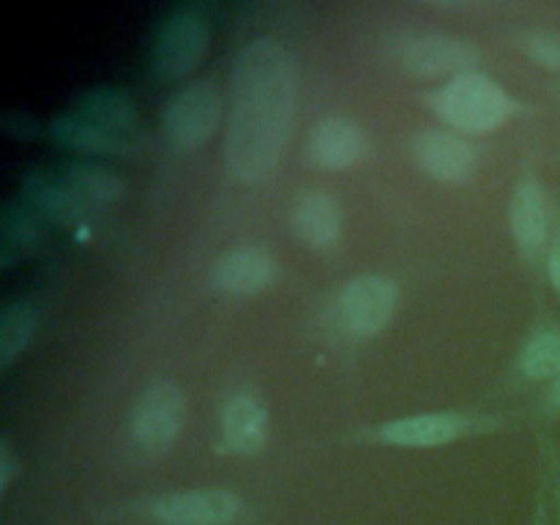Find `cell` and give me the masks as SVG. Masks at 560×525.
<instances>
[{
  "label": "cell",
  "instance_id": "cell-1",
  "mask_svg": "<svg viewBox=\"0 0 560 525\" xmlns=\"http://www.w3.org/2000/svg\"><path fill=\"white\" fill-rule=\"evenodd\" d=\"M299 104V66L273 38L246 44L233 69L228 126V170L241 184H257L277 167Z\"/></svg>",
  "mask_w": 560,
  "mask_h": 525
},
{
  "label": "cell",
  "instance_id": "cell-2",
  "mask_svg": "<svg viewBox=\"0 0 560 525\" xmlns=\"http://www.w3.org/2000/svg\"><path fill=\"white\" fill-rule=\"evenodd\" d=\"M135 102L120 91H93L52 124L60 142L80 151H120L135 129Z\"/></svg>",
  "mask_w": 560,
  "mask_h": 525
},
{
  "label": "cell",
  "instance_id": "cell-3",
  "mask_svg": "<svg viewBox=\"0 0 560 525\" xmlns=\"http://www.w3.org/2000/svg\"><path fill=\"white\" fill-rule=\"evenodd\" d=\"M432 107L457 131L487 135V131H495L498 126L509 124L517 115L520 104L495 80L468 71V74H459L446 82L432 96Z\"/></svg>",
  "mask_w": 560,
  "mask_h": 525
},
{
  "label": "cell",
  "instance_id": "cell-4",
  "mask_svg": "<svg viewBox=\"0 0 560 525\" xmlns=\"http://www.w3.org/2000/svg\"><path fill=\"white\" fill-rule=\"evenodd\" d=\"M211 47V16L202 5H178L156 27L151 69L159 80H180L189 74Z\"/></svg>",
  "mask_w": 560,
  "mask_h": 525
},
{
  "label": "cell",
  "instance_id": "cell-5",
  "mask_svg": "<svg viewBox=\"0 0 560 525\" xmlns=\"http://www.w3.org/2000/svg\"><path fill=\"white\" fill-rule=\"evenodd\" d=\"M222 115V96L211 82H189L167 98L162 113L164 140L173 151H191L211 140Z\"/></svg>",
  "mask_w": 560,
  "mask_h": 525
},
{
  "label": "cell",
  "instance_id": "cell-6",
  "mask_svg": "<svg viewBox=\"0 0 560 525\" xmlns=\"http://www.w3.org/2000/svg\"><path fill=\"white\" fill-rule=\"evenodd\" d=\"M137 512L156 525H233L244 514V498L219 487L156 495Z\"/></svg>",
  "mask_w": 560,
  "mask_h": 525
},
{
  "label": "cell",
  "instance_id": "cell-7",
  "mask_svg": "<svg viewBox=\"0 0 560 525\" xmlns=\"http://www.w3.org/2000/svg\"><path fill=\"white\" fill-rule=\"evenodd\" d=\"M186 419L184 394L175 383L159 381L137 397L129 419L131 443L142 454H162L180 435Z\"/></svg>",
  "mask_w": 560,
  "mask_h": 525
},
{
  "label": "cell",
  "instance_id": "cell-8",
  "mask_svg": "<svg viewBox=\"0 0 560 525\" xmlns=\"http://www.w3.org/2000/svg\"><path fill=\"white\" fill-rule=\"evenodd\" d=\"M399 290L397 282L381 273H366V277L353 279L342 288L337 299L339 326L353 337H372L383 331L386 323L397 310Z\"/></svg>",
  "mask_w": 560,
  "mask_h": 525
},
{
  "label": "cell",
  "instance_id": "cell-9",
  "mask_svg": "<svg viewBox=\"0 0 560 525\" xmlns=\"http://www.w3.org/2000/svg\"><path fill=\"white\" fill-rule=\"evenodd\" d=\"M479 430V421L463 413H419L386 421L370 430V441L402 448H432L454 443L457 438Z\"/></svg>",
  "mask_w": 560,
  "mask_h": 525
},
{
  "label": "cell",
  "instance_id": "cell-10",
  "mask_svg": "<svg viewBox=\"0 0 560 525\" xmlns=\"http://www.w3.org/2000/svg\"><path fill=\"white\" fill-rule=\"evenodd\" d=\"M399 60L413 77L435 80L446 74H468L470 66L479 60V52L468 42L452 36H416L402 44Z\"/></svg>",
  "mask_w": 560,
  "mask_h": 525
},
{
  "label": "cell",
  "instance_id": "cell-11",
  "mask_svg": "<svg viewBox=\"0 0 560 525\" xmlns=\"http://www.w3.org/2000/svg\"><path fill=\"white\" fill-rule=\"evenodd\" d=\"M413 159L430 178L459 184L476 170V153L463 137L441 129H424L413 140Z\"/></svg>",
  "mask_w": 560,
  "mask_h": 525
},
{
  "label": "cell",
  "instance_id": "cell-12",
  "mask_svg": "<svg viewBox=\"0 0 560 525\" xmlns=\"http://www.w3.org/2000/svg\"><path fill=\"white\" fill-rule=\"evenodd\" d=\"M277 277V260L262 246H235L213 262V284L230 295H255Z\"/></svg>",
  "mask_w": 560,
  "mask_h": 525
},
{
  "label": "cell",
  "instance_id": "cell-13",
  "mask_svg": "<svg viewBox=\"0 0 560 525\" xmlns=\"http://www.w3.org/2000/svg\"><path fill=\"white\" fill-rule=\"evenodd\" d=\"M366 140L364 131L342 115H331L323 118L320 124L312 129L310 142H306V153L310 162L320 170H348L364 156Z\"/></svg>",
  "mask_w": 560,
  "mask_h": 525
},
{
  "label": "cell",
  "instance_id": "cell-14",
  "mask_svg": "<svg viewBox=\"0 0 560 525\" xmlns=\"http://www.w3.org/2000/svg\"><path fill=\"white\" fill-rule=\"evenodd\" d=\"M268 441V413L252 394H235L222 408V448L235 457H252Z\"/></svg>",
  "mask_w": 560,
  "mask_h": 525
},
{
  "label": "cell",
  "instance_id": "cell-15",
  "mask_svg": "<svg viewBox=\"0 0 560 525\" xmlns=\"http://www.w3.org/2000/svg\"><path fill=\"white\" fill-rule=\"evenodd\" d=\"M293 228L304 244L328 249L342 235V211L328 191H304L293 208Z\"/></svg>",
  "mask_w": 560,
  "mask_h": 525
},
{
  "label": "cell",
  "instance_id": "cell-16",
  "mask_svg": "<svg viewBox=\"0 0 560 525\" xmlns=\"http://www.w3.org/2000/svg\"><path fill=\"white\" fill-rule=\"evenodd\" d=\"M509 219H512V233L514 238H517L520 249H523L525 255L539 252L547 235V202L539 180H520L517 191H514L512 197V208H509Z\"/></svg>",
  "mask_w": 560,
  "mask_h": 525
},
{
  "label": "cell",
  "instance_id": "cell-17",
  "mask_svg": "<svg viewBox=\"0 0 560 525\" xmlns=\"http://www.w3.org/2000/svg\"><path fill=\"white\" fill-rule=\"evenodd\" d=\"M60 178L66 180L71 195L77 197V202L88 213L115 202L120 197V191H124V184L113 173H107L102 167H93V164H71V167L63 170Z\"/></svg>",
  "mask_w": 560,
  "mask_h": 525
},
{
  "label": "cell",
  "instance_id": "cell-18",
  "mask_svg": "<svg viewBox=\"0 0 560 525\" xmlns=\"http://www.w3.org/2000/svg\"><path fill=\"white\" fill-rule=\"evenodd\" d=\"M38 310L31 301H16L5 306L0 317V366L9 370L16 355L27 348L33 331H36Z\"/></svg>",
  "mask_w": 560,
  "mask_h": 525
},
{
  "label": "cell",
  "instance_id": "cell-19",
  "mask_svg": "<svg viewBox=\"0 0 560 525\" xmlns=\"http://www.w3.org/2000/svg\"><path fill=\"white\" fill-rule=\"evenodd\" d=\"M520 370L523 375L534 377V381H545L560 372V334L558 331H541L525 345L523 355H520Z\"/></svg>",
  "mask_w": 560,
  "mask_h": 525
},
{
  "label": "cell",
  "instance_id": "cell-20",
  "mask_svg": "<svg viewBox=\"0 0 560 525\" xmlns=\"http://www.w3.org/2000/svg\"><path fill=\"white\" fill-rule=\"evenodd\" d=\"M520 47L541 69L560 71V31H528L520 36Z\"/></svg>",
  "mask_w": 560,
  "mask_h": 525
},
{
  "label": "cell",
  "instance_id": "cell-21",
  "mask_svg": "<svg viewBox=\"0 0 560 525\" xmlns=\"http://www.w3.org/2000/svg\"><path fill=\"white\" fill-rule=\"evenodd\" d=\"M14 476H16V457L9 448V443H3V446H0V492H9Z\"/></svg>",
  "mask_w": 560,
  "mask_h": 525
},
{
  "label": "cell",
  "instance_id": "cell-22",
  "mask_svg": "<svg viewBox=\"0 0 560 525\" xmlns=\"http://www.w3.org/2000/svg\"><path fill=\"white\" fill-rule=\"evenodd\" d=\"M550 277H552V282H556V288L560 290V246L552 252V257H550Z\"/></svg>",
  "mask_w": 560,
  "mask_h": 525
},
{
  "label": "cell",
  "instance_id": "cell-23",
  "mask_svg": "<svg viewBox=\"0 0 560 525\" xmlns=\"http://www.w3.org/2000/svg\"><path fill=\"white\" fill-rule=\"evenodd\" d=\"M550 399H552V405H556V408H560V377L556 383H552V392H550Z\"/></svg>",
  "mask_w": 560,
  "mask_h": 525
}]
</instances>
